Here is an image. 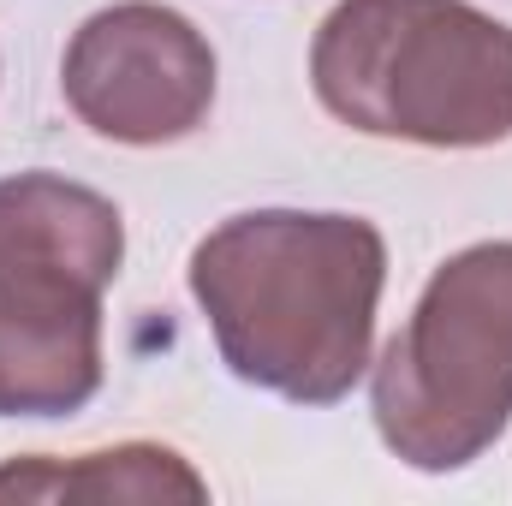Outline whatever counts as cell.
Masks as SVG:
<instances>
[{"mask_svg":"<svg viewBox=\"0 0 512 506\" xmlns=\"http://www.w3.org/2000/svg\"><path fill=\"white\" fill-rule=\"evenodd\" d=\"M215 352L245 387L292 405H340L376 364L387 239L364 215L245 209L185 262Z\"/></svg>","mask_w":512,"mask_h":506,"instance_id":"cell-1","label":"cell"},{"mask_svg":"<svg viewBox=\"0 0 512 506\" xmlns=\"http://www.w3.org/2000/svg\"><path fill=\"white\" fill-rule=\"evenodd\" d=\"M310 90L364 137L495 149L512 137V24L471 0H334Z\"/></svg>","mask_w":512,"mask_h":506,"instance_id":"cell-2","label":"cell"},{"mask_svg":"<svg viewBox=\"0 0 512 506\" xmlns=\"http://www.w3.org/2000/svg\"><path fill=\"white\" fill-rule=\"evenodd\" d=\"M382 447L429 477L477 465L512 423V239L453 251L370 364Z\"/></svg>","mask_w":512,"mask_h":506,"instance_id":"cell-3","label":"cell"},{"mask_svg":"<svg viewBox=\"0 0 512 506\" xmlns=\"http://www.w3.org/2000/svg\"><path fill=\"white\" fill-rule=\"evenodd\" d=\"M215 78L209 36L161 0H114L90 12L60 60V96L78 126L126 149L191 137L215 108Z\"/></svg>","mask_w":512,"mask_h":506,"instance_id":"cell-4","label":"cell"},{"mask_svg":"<svg viewBox=\"0 0 512 506\" xmlns=\"http://www.w3.org/2000/svg\"><path fill=\"white\" fill-rule=\"evenodd\" d=\"M126 262L114 197L30 167L0 179V304H102Z\"/></svg>","mask_w":512,"mask_h":506,"instance_id":"cell-5","label":"cell"},{"mask_svg":"<svg viewBox=\"0 0 512 506\" xmlns=\"http://www.w3.org/2000/svg\"><path fill=\"white\" fill-rule=\"evenodd\" d=\"M102 393V304H0V417H72Z\"/></svg>","mask_w":512,"mask_h":506,"instance_id":"cell-6","label":"cell"},{"mask_svg":"<svg viewBox=\"0 0 512 506\" xmlns=\"http://www.w3.org/2000/svg\"><path fill=\"white\" fill-rule=\"evenodd\" d=\"M0 495L18 501H209V483L197 477V465L161 441H120L102 453H78V459H12L0 465Z\"/></svg>","mask_w":512,"mask_h":506,"instance_id":"cell-7","label":"cell"}]
</instances>
